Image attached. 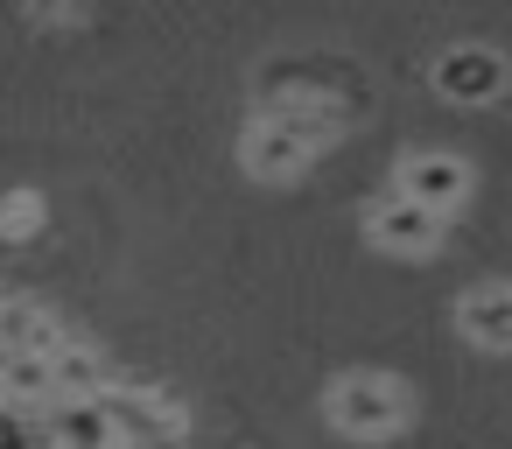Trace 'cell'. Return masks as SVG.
I'll list each match as a JSON object with an SVG mask.
<instances>
[{"label": "cell", "mask_w": 512, "mask_h": 449, "mask_svg": "<svg viewBox=\"0 0 512 449\" xmlns=\"http://www.w3.org/2000/svg\"><path fill=\"white\" fill-rule=\"evenodd\" d=\"M337 134H344V106H337V99H323V92H267L260 113H253L246 134H239V169L260 176V183H288V176H302Z\"/></svg>", "instance_id": "obj_1"}, {"label": "cell", "mask_w": 512, "mask_h": 449, "mask_svg": "<svg viewBox=\"0 0 512 449\" xmlns=\"http://www.w3.org/2000/svg\"><path fill=\"white\" fill-rule=\"evenodd\" d=\"M323 421L351 442H386L414 421V386L393 372H344L323 393Z\"/></svg>", "instance_id": "obj_2"}, {"label": "cell", "mask_w": 512, "mask_h": 449, "mask_svg": "<svg viewBox=\"0 0 512 449\" xmlns=\"http://www.w3.org/2000/svg\"><path fill=\"white\" fill-rule=\"evenodd\" d=\"M99 414L113 421L120 442H155V435H183L190 428V407L169 386H127V379H113L99 393Z\"/></svg>", "instance_id": "obj_3"}, {"label": "cell", "mask_w": 512, "mask_h": 449, "mask_svg": "<svg viewBox=\"0 0 512 449\" xmlns=\"http://www.w3.org/2000/svg\"><path fill=\"white\" fill-rule=\"evenodd\" d=\"M449 211H428V204H414V197H379L372 211H365V239L379 246V253H400V260H421V253H435L442 246V225Z\"/></svg>", "instance_id": "obj_4"}, {"label": "cell", "mask_w": 512, "mask_h": 449, "mask_svg": "<svg viewBox=\"0 0 512 449\" xmlns=\"http://www.w3.org/2000/svg\"><path fill=\"white\" fill-rule=\"evenodd\" d=\"M435 92L456 99V106H491L505 92V57L484 50V43H456L435 57Z\"/></svg>", "instance_id": "obj_5"}, {"label": "cell", "mask_w": 512, "mask_h": 449, "mask_svg": "<svg viewBox=\"0 0 512 449\" xmlns=\"http://www.w3.org/2000/svg\"><path fill=\"white\" fill-rule=\"evenodd\" d=\"M393 190L414 197V204H428V211H456V204L477 190V176H470L463 155L428 148V155H407V162H400V183H393Z\"/></svg>", "instance_id": "obj_6"}, {"label": "cell", "mask_w": 512, "mask_h": 449, "mask_svg": "<svg viewBox=\"0 0 512 449\" xmlns=\"http://www.w3.org/2000/svg\"><path fill=\"white\" fill-rule=\"evenodd\" d=\"M456 330L477 351H512V281H484L456 302Z\"/></svg>", "instance_id": "obj_7"}, {"label": "cell", "mask_w": 512, "mask_h": 449, "mask_svg": "<svg viewBox=\"0 0 512 449\" xmlns=\"http://www.w3.org/2000/svg\"><path fill=\"white\" fill-rule=\"evenodd\" d=\"M43 428H50L57 449H120V435H113V421L99 414V400H71V393H57V400L43 407Z\"/></svg>", "instance_id": "obj_8"}, {"label": "cell", "mask_w": 512, "mask_h": 449, "mask_svg": "<svg viewBox=\"0 0 512 449\" xmlns=\"http://www.w3.org/2000/svg\"><path fill=\"white\" fill-rule=\"evenodd\" d=\"M50 379H57V393H71V400H99V393L113 386V365H106L99 344L64 337V344L50 351Z\"/></svg>", "instance_id": "obj_9"}, {"label": "cell", "mask_w": 512, "mask_h": 449, "mask_svg": "<svg viewBox=\"0 0 512 449\" xmlns=\"http://www.w3.org/2000/svg\"><path fill=\"white\" fill-rule=\"evenodd\" d=\"M0 400H8V407H50L57 400L50 358L43 351H8V358H0Z\"/></svg>", "instance_id": "obj_10"}, {"label": "cell", "mask_w": 512, "mask_h": 449, "mask_svg": "<svg viewBox=\"0 0 512 449\" xmlns=\"http://www.w3.org/2000/svg\"><path fill=\"white\" fill-rule=\"evenodd\" d=\"M43 239V197L36 190H8L0 197V246H29Z\"/></svg>", "instance_id": "obj_11"}, {"label": "cell", "mask_w": 512, "mask_h": 449, "mask_svg": "<svg viewBox=\"0 0 512 449\" xmlns=\"http://www.w3.org/2000/svg\"><path fill=\"white\" fill-rule=\"evenodd\" d=\"M120 449H183V435H155V442H120Z\"/></svg>", "instance_id": "obj_12"}, {"label": "cell", "mask_w": 512, "mask_h": 449, "mask_svg": "<svg viewBox=\"0 0 512 449\" xmlns=\"http://www.w3.org/2000/svg\"><path fill=\"white\" fill-rule=\"evenodd\" d=\"M43 449H57V442H43Z\"/></svg>", "instance_id": "obj_13"}]
</instances>
